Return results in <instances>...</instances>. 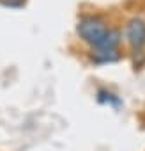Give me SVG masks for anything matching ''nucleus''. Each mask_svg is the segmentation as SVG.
Masks as SVG:
<instances>
[{"instance_id": "nucleus-1", "label": "nucleus", "mask_w": 145, "mask_h": 151, "mask_svg": "<svg viewBox=\"0 0 145 151\" xmlns=\"http://www.w3.org/2000/svg\"><path fill=\"white\" fill-rule=\"evenodd\" d=\"M108 29L110 27H108L106 20L103 16H99V14H85L76 23V34H78V37L85 45H89L92 48H96L103 41V37L106 36Z\"/></svg>"}, {"instance_id": "nucleus-2", "label": "nucleus", "mask_w": 145, "mask_h": 151, "mask_svg": "<svg viewBox=\"0 0 145 151\" xmlns=\"http://www.w3.org/2000/svg\"><path fill=\"white\" fill-rule=\"evenodd\" d=\"M126 41L133 53H141L145 48V20L140 16L131 18L126 23Z\"/></svg>"}, {"instance_id": "nucleus-3", "label": "nucleus", "mask_w": 145, "mask_h": 151, "mask_svg": "<svg viewBox=\"0 0 145 151\" xmlns=\"http://www.w3.org/2000/svg\"><path fill=\"white\" fill-rule=\"evenodd\" d=\"M120 43H122L120 30L115 29V27H110L108 32H106V36L103 37V41L96 48H92V52H119Z\"/></svg>"}]
</instances>
